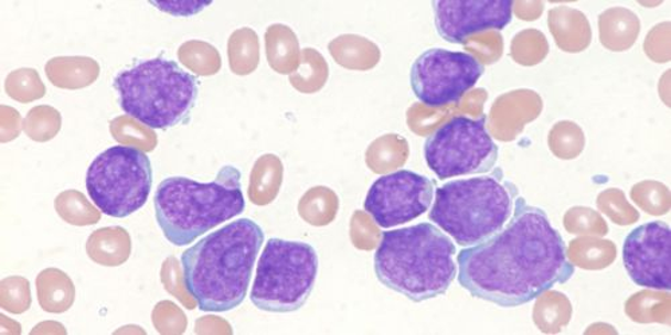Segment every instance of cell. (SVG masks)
Returning a JSON list of instances; mask_svg holds the SVG:
<instances>
[{
	"label": "cell",
	"mask_w": 671,
	"mask_h": 335,
	"mask_svg": "<svg viewBox=\"0 0 671 335\" xmlns=\"http://www.w3.org/2000/svg\"><path fill=\"white\" fill-rule=\"evenodd\" d=\"M31 306L30 282L23 277H9L2 281V309L11 314H23Z\"/></svg>",
	"instance_id": "cell-21"
},
{
	"label": "cell",
	"mask_w": 671,
	"mask_h": 335,
	"mask_svg": "<svg viewBox=\"0 0 671 335\" xmlns=\"http://www.w3.org/2000/svg\"><path fill=\"white\" fill-rule=\"evenodd\" d=\"M518 198V187L499 168L492 175L455 180L435 191L430 220L458 246L473 247L508 225Z\"/></svg>",
	"instance_id": "cell-5"
},
{
	"label": "cell",
	"mask_w": 671,
	"mask_h": 335,
	"mask_svg": "<svg viewBox=\"0 0 671 335\" xmlns=\"http://www.w3.org/2000/svg\"><path fill=\"white\" fill-rule=\"evenodd\" d=\"M34 333H66V331L58 322L47 321L42 322V324L34 327L33 331H31V334Z\"/></svg>",
	"instance_id": "cell-26"
},
{
	"label": "cell",
	"mask_w": 671,
	"mask_h": 335,
	"mask_svg": "<svg viewBox=\"0 0 671 335\" xmlns=\"http://www.w3.org/2000/svg\"><path fill=\"white\" fill-rule=\"evenodd\" d=\"M671 229L667 223L650 221L633 228L624 245L627 274L638 287L671 290Z\"/></svg>",
	"instance_id": "cell-12"
},
{
	"label": "cell",
	"mask_w": 671,
	"mask_h": 335,
	"mask_svg": "<svg viewBox=\"0 0 671 335\" xmlns=\"http://www.w3.org/2000/svg\"><path fill=\"white\" fill-rule=\"evenodd\" d=\"M427 166L439 180L482 175L494 170L499 147L487 128V117L459 116L428 136L424 147Z\"/></svg>",
	"instance_id": "cell-9"
},
{
	"label": "cell",
	"mask_w": 671,
	"mask_h": 335,
	"mask_svg": "<svg viewBox=\"0 0 671 335\" xmlns=\"http://www.w3.org/2000/svg\"><path fill=\"white\" fill-rule=\"evenodd\" d=\"M435 185L434 180L413 171L388 173L371 185L365 213L382 228L406 225L430 209Z\"/></svg>",
	"instance_id": "cell-11"
},
{
	"label": "cell",
	"mask_w": 671,
	"mask_h": 335,
	"mask_svg": "<svg viewBox=\"0 0 671 335\" xmlns=\"http://www.w3.org/2000/svg\"><path fill=\"white\" fill-rule=\"evenodd\" d=\"M23 129V121L21 115L15 109L3 105L2 107V142L15 140L21 134Z\"/></svg>",
	"instance_id": "cell-24"
},
{
	"label": "cell",
	"mask_w": 671,
	"mask_h": 335,
	"mask_svg": "<svg viewBox=\"0 0 671 335\" xmlns=\"http://www.w3.org/2000/svg\"><path fill=\"white\" fill-rule=\"evenodd\" d=\"M457 248L443 229L419 225L382 234L374 266L379 282L415 303L446 294L457 277Z\"/></svg>",
	"instance_id": "cell-3"
},
{
	"label": "cell",
	"mask_w": 671,
	"mask_h": 335,
	"mask_svg": "<svg viewBox=\"0 0 671 335\" xmlns=\"http://www.w3.org/2000/svg\"><path fill=\"white\" fill-rule=\"evenodd\" d=\"M46 76L60 89L88 88L99 77V65L89 57H55L45 66Z\"/></svg>",
	"instance_id": "cell-15"
},
{
	"label": "cell",
	"mask_w": 671,
	"mask_h": 335,
	"mask_svg": "<svg viewBox=\"0 0 671 335\" xmlns=\"http://www.w3.org/2000/svg\"><path fill=\"white\" fill-rule=\"evenodd\" d=\"M120 107L151 129L188 122L199 95L198 79L175 61H141L117 74L114 83Z\"/></svg>",
	"instance_id": "cell-6"
},
{
	"label": "cell",
	"mask_w": 671,
	"mask_h": 335,
	"mask_svg": "<svg viewBox=\"0 0 671 335\" xmlns=\"http://www.w3.org/2000/svg\"><path fill=\"white\" fill-rule=\"evenodd\" d=\"M110 133L121 145L134 147L142 152H151L158 145V136L151 128L130 116L116 117L110 122Z\"/></svg>",
	"instance_id": "cell-18"
},
{
	"label": "cell",
	"mask_w": 671,
	"mask_h": 335,
	"mask_svg": "<svg viewBox=\"0 0 671 335\" xmlns=\"http://www.w3.org/2000/svg\"><path fill=\"white\" fill-rule=\"evenodd\" d=\"M54 207L61 219L66 221L67 225L86 227L96 225L102 220L99 210L89 203L84 194L76 190L61 192L55 197Z\"/></svg>",
	"instance_id": "cell-17"
},
{
	"label": "cell",
	"mask_w": 671,
	"mask_h": 335,
	"mask_svg": "<svg viewBox=\"0 0 671 335\" xmlns=\"http://www.w3.org/2000/svg\"><path fill=\"white\" fill-rule=\"evenodd\" d=\"M319 274L313 246L271 238L260 253L252 289L253 305L263 312L294 313L306 305Z\"/></svg>",
	"instance_id": "cell-7"
},
{
	"label": "cell",
	"mask_w": 671,
	"mask_h": 335,
	"mask_svg": "<svg viewBox=\"0 0 671 335\" xmlns=\"http://www.w3.org/2000/svg\"><path fill=\"white\" fill-rule=\"evenodd\" d=\"M132 252V239L126 228L104 227L96 229L86 241V253L97 264L119 267Z\"/></svg>",
	"instance_id": "cell-14"
},
{
	"label": "cell",
	"mask_w": 671,
	"mask_h": 335,
	"mask_svg": "<svg viewBox=\"0 0 671 335\" xmlns=\"http://www.w3.org/2000/svg\"><path fill=\"white\" fill-rule=\"evenodd\" d=\"M36 293L42 310L52 314L67 312L76 300V288L72 278L53 267L41 271L36 277Z\"/></svg>",
	"instance_id": "cell-16"
},
{
	"label": "cell",
	"mask_w": 671,
	"mask_h": 335,
	"mask_svg": "<svg viewBox=\"0 0 671 335\" xmlns=\"http://www.w3.org/2000/svg\"><path fill=\"white\" fill-rule=\"evenodd\" d=\"M153 6V8L159 9L160 11L166 12V14H170L173 17H192L199 14L204 9H207L211 3H201V2H149Z\"/></svg>",
	"instance_id": "cell-23"
},
{
	"label": "cell",
	"mask_w": 671,
	"mask_h": 335,
	"mask_svg": "<svg viewBox=\"0 0 671 335\" xmlns=\"http://www.w3.org/2000/svg\"><path fill=\"white\" fill-rule=\"evenodd\" d=\"M483 72L481 62L471 54L434 47L414 61L409 84L426 107L443 108L461 101Z\"/></svg>",
	"instance_id": "cell-10"
},
{
	"label": "cell",
	"mask_w": 671,
	"mask_h": 335,
	"mask_svg": "<svg viewBox=\"0 0 671 335\" xmlns=\"http://www.w3.org/2000/svg\"><path fill=\"white\" fill-rule=\"evenodd\" d=\"M180 320H183L182 312L170 301H161L153 309L152 322L160 334L182 332Z\"/></svg>",
	"instance_id": "cell-22"
},
{
	"label": "cell",
	"mask_w": 671,
	"mask_h": 335,
	"mask_svg": "<svg viewBox=\"0 0 671 335\" xmlns=\"http://www.w3.org/2000/svg\"><path fill=\"white\" fill-rule=\"evenodd\" d=\"M4 89L21 104L36 101L46 95V86L43 85L40 73L30 67L11 72L6 78Z\"/></svg>",
	"instance_id": "cell-20"
},
{
	"label": "cell",
	"mask_w": 671,
	"mask_h": 335,
	"mask_svg": "<svg viewBox=\"0 0 671 335\" xmlns=\"http://www.w3.org/2000/svg\"><path fill=\"white\" fill-rule=\"evenodd\" d=\"M152 179L151 160L146 152L116 145L93 160L86 173V190L102 213L124 219L146 206Z\"/></svg>",
	"instance_id": "cell-8"
},
{
	"label": "cell",
	"mask_w": 671,
	"mask_h": 335,
	"mask_svg": "<svg viewBox=\"0 0 671 335\" xmlns=\"http://www.w3.org/2000/svg\"><path fill=\"white\" fill-rule=\"evenodd\" d=\"M509 0H435V28L440 39L456 45L487 30H503L512 22Z\"/></svg>",
	"instance_id": "cell-13"
},
{
	"label": "cell",
	"mask_w": 671,
	"mask_h": 335,
	"mask_svg": "<svg viewBox=\"0 0 671 335\" xmlns=\"http://www.w3.org/2000/svg\"><path fill=\"white\" fill-rule=\"evenodd\" d=\"M2 333H21V326L18 322L2 315Z\"/></svg>",
	"instance_id": "cell-27"
},
{
	"label": "cell",
	"mask_w": 671,
	"mask_h": 335,
	"mask_svg": "<svg viewBox=\"0 0 671 335\" xmlns=\"http://www.w3.org/2000/svg\"><path fill=\"white\" fill-rule=\"evenodd\" d=\"M238 168L225 165L210 183L182 176L163 180L155 194L158 225L170 244L184 247L210 229L244 214Z\"/></svg>",
	"instance_id": "cell-4"
},
{
	"label": "cell",
	"mask_w": 671,
	"mask_h": 335,
	"mask_svg": "<svg viewBox=\"0 0 671 335\" xmlns=\"http://www.w3.org/2000/svg\"><path fill=\"white\" fill-rule=\"evenodd\" d=\"M179 277L180 270L178 260L172 257L168 258L163 263V267H161V282H163V287H166V289L170 291L172 295H177L183 302V296L180 295V293L188 289L179 288Z\"/></svg>",
	"instance_id": "cell-25"
},
{
	"label": "cell",
	"mask_w": 671,
	"mask_h": 335,
	"mask_svg": "<svg viewBox=\"0 0 671 335\" xmlns=\"http://www.w3.org/2000/svg\"><path fill=\"white\" fill-rule=\"evenodd\" d=\"M62 117L57 109L40 105L31 109L23 121L24 133L35 142H47L60 133Z\"/></svg>",
	"instance_id": "cell-19"
},
{
	"label": "cell",
	"mask_w": 671,
	"mask_h": 335,
	"mask_svg": "<svg viewBox=\"0 0 671 335\" xmlns=\"http://www.w3.org/2000/svg\"><path fill=\"white\" fill-rule=\"evenodd\" d=\"M458 282L471 296L500 307L524 306L575 274L562 234L545 210L515 202L508 225L458 253Z\"/></svg>",
	"instance_id": "cell-1"
},
{
	"label": "cell",
	"mask_w": 671,
	"mask_h": 335,
	"mask_svg": "<svg viewBox=\"0 0 671 335\" xmlns=\"http://www.w3.org/2000/svg\"><path fill=\"white\" fill-rule=\"evenodd\" d=\"M264 240L256 221L238 219L183 252L184 287L201 312H232L244 303Z\"/></svg>",
	"instance_id": "cell-2"
}]
</instances>
